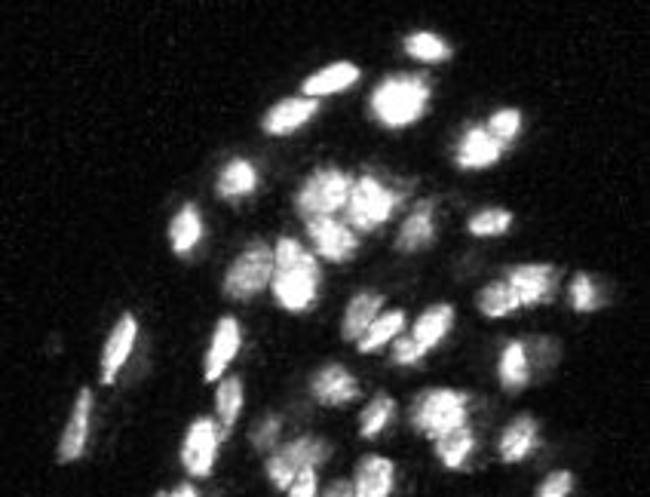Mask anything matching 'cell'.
Segmentation results:
<instances>
[{
  "mask_svg": "<svg viewBox=\"0 0 650 497\" xmlns=\"http://www.w3.org/2000/svg\"><path fill=\"white\" fill-rule=\"evenodd\" d=\"M273 295L286 310H307L319 289L316 258L292 237H283L273 249Z\"/></svg>",
  "mask_w": 650,
  "mask_h": 497,
  "instance_id": "obj_1",
  "label": "cell"
},
{
  "mask_svg": "<svg viewBox=\"0 0 650 497\" xmlns=\"http://www.w3.org/2000/svg\"><path fill=\"white\" fill-rule=\"evenodd\" d=\"M430 86L417 74H393L371 93V111L387 126H408L424 114Z\"/></svg>",
  "mask_w": 650,
  "mask_h": 497,
  "instance_id": "obj_2",
  "label": "cell"
},
{
  "mask_svg": "<svg viewBox=\"0 0 650 497\" xmlns=\"http://www.w3.org/2000/svg\"><path fill=\"white\" fill-rule=\"evenodd\" d=\"M470 412V399L457 393V390H427L414 399L411 405V424L417 433H424L427 439H439L457 427L467 424Z\"/></svg>",
  "mask_w": 650,
  "mask_h": 497,
  "instance_id": "obj_3",
  "label": "cell"
},
{
  "mask_svg": "<svg viewBox=\"0 0 650 497\" xmlns=\"http://www.w3.org/2000/svg\"><path fill=\"white\" fill-rule=\"evenodd\" d=\"M350 188H353L350 175H344L341 169H316L301 185L295 197V209L304 221L335 218L338 212H344L350 200Z\"/></svg>",
  "mask_w": 650,
  "mask_h": 497,
  "instance_id": "obj_4",
  "label": "cell"
},
{
  "mask_svg": "<svg viewBox=\"0 0 650 497\" xmlns=\"http://www.w3.org/2000/svg\"><path fill=\"white\" fill-rule=\"evenodd\" d=\"M273 264H276V255H273L270 246H264V243L246 246V249L234 258V264L227 267V274H224V292H227L230 298H240V301L258 295V292L273 280Z\"/></svg>",
  "mask_w": 650,
  "mask_h": 497,
  "instance_id": "obj_5",
  "label": "cell"
},
{
  "mask_svg": "<svg viewBox=\"0 0 650 497\" xmlns=\"http://www.w3.org/2000/svg\"><path fill=\"white\" fill-rule=\"evenodd\" d=\"M396 206V194L384 188L378 178H359L350 188V200L344 206V218L353 231H375L390 218Z\"/></svg>",
  "mask_w": 650,
  "mask_h": 497,
  "instance_id": "obj_6",
  "label": "cell"
},
{
  "mask_svg": "<svg viewBox=\"0 0 650 497\" xmlns=\"http://www.w3.org/2000/svg\"><path fill=\"white\" fill-rule=\"evenodd\" d=\"M329 458V445L316 436H301L289 445H283L276 455L267 461V476L276 488H289L304 470H313Z\"/></svg>",
  "mask_w": 650,
  "mask_h": 497,
  "instance_id": "obj_7",
  "label": "cell"
},
{
  "mask_svg": "<svg viewBox=\"0 0 650 497\" xmlns=\"http://www.w3.org/2000/svg\"><path fill=\"white\" fill-rule=\"evenodd\" d=\"M227 436V430L221 424H215L212 418H197L188 433H184V445H181V464L191 476H209L212 464H215V451L218 442Z\"/></svg>",
  "mask_w": 650,
  "mask_h": 497,
  "instance_id": "obj_8",
  "label": "cell"
},
{
  "mask_svg": "<svg viewBox=\"0 0 650 497\" xmlns=\"http://www.w3.org/2000/svg\"><path fill=\"white\" fill-rule=\"evenodd\" d=\"M506 283L513 286L522 307H534V304H543L555 295L559 270H555L552 264H519V267H509Z\"/></svg>",
  "mask_w": 650,
  "mask_h": 497,
  "instance_id": "obj_9",
  "label": "cell"
},
{
  "mask_svg": "<svg viewBox=\"0 0 650 497\" xmlns=\"http://www.w3.org/2000/svg\"><path fill=\"white\" fill-rule=\"evenodd\" d=\"M307 234L316 246V252L329 261H347L356 252V234L347 221L335 218H313L307 221Z\"/></svg>",
  "mask_w": 650,
  "mask_h": 497,
  "instance_id": "obj_10",
  "label": "cell"
},
{
  "mask_svg": "<svg viewBox=\"0 0 650 497\" xmlns=\"http://www.w3.org/2000/svg\"><path fill=\"white\" fill-rule=\"evenodd\" d=\"M135 335H138V323L132 313H123L117 326L111 329L105 347H102V384H114L117 372L126 366V359L135 347Z\"/></svg>",
  "mask_w": 650,
  "mask_h": 497,
  "instance_id": "obj_11",
  "label": "cell"
},
{
  "mask_svg": "<svg viewBox=\"0 0 650 497\" xmlns=\"http://www.w3.org/2000/svg\"><path fill=\"white\" fill-rule=\"evenodd\" d=\"M240 350V323L234 320V316H224V320H218V329L212 335V344H209V353H206V372L203 378L206 381H218L227 366H230V359L237 356Z\"/></svg>",
  "mask_w": 650,
  "mask_h": 497,
  "instance_id": "obj_12",
  "label": "cell"
},
{
  "mask_svg": "<svg viewBox=\"0 0 650 497\" xmlns=\"http://www.w3.org/2000/svg\"><path fill=\"white\" fill-rule=\"evenodd\" d=\"M89 415H92V390H80L77 393V402H74V412L68 418V427L62 433V442H59V461L68 464V461H77L86 448V436H89Z\"/></svg>",
  "mask_w": 650,
  "mask_h": 497,
  "instance_id": "obj_13",
  "label": "cell"
},
{
  "mask_svg": "<svg viewBox=\"0 0 650 497\" xmlns=\"http://www.w3.org/2000/svg\"><path fill=\"white\" fill-rule=\"evenodd\" d=\"M310 393H313L319 402H325V405H344V402H350V399L359 396V384H356V378H353L347 369H341V366H325V369H319V372L313 375Z\"/></svg>",
  "mask_w": 650,
  "mask_h": 497,
  "instance_id": "obj_14",
  "label": "cell"
},
{
  "mask_svg": "<svg viewBox=\"0 0 650 497\" xmlns=\"http://www.w3.org/2000/svg\"><path fill=\"white\" fill-rule=\"evenodd\" d=\"M316 108H319L316 99H283V102H276L273 108H267L261 126L270 135H289L298 126H304L316 114Z\"/></svg>",
  "mask_w": 650,
  "mask_h": 497,
  "instance_id": "obj_15",
  "label": "cell"
},
{
  "mask_svg": "<svg viewBox=\"0 0 650 497\" xmlns=\"http://www.w3.org/2000/svg\"><path fill=\"white\" fill-rule=\"evenodd\" d=\"M500 151H503V145L485 126H473V129L463 132V139L457 145V163L463 169H482V166H491L500 157Z\"/></svg>",
  "mask_w": 650,
  "mask_h": 497,
  "instance_id": "obj_16",
  "label": "cell"
},
{
  "mask_svg": "<svg viewBox=\"0 0 650 497\" xmlns=\"http://www.w3.org/2000/svg\"><path fill=\"white\" fill-rule=\"evenodd\" d=\"M390 491H393V464L378 455L362 458L353 476V494L356 497H387Z\"/></svg>",
  "mask_w": 650,
  "mask_h": 497,
  "instance_id": "obj_17",
  "label": "cell"
},
{
  "mask_svg": "<svg viewBox=\"0 0 650 497\" xmlns=\"http://www.w3.org/2000/svg\"><path fill=\"white\" fill-rule=\"evenodd\" d=\"M534 442H537V421L531 415L513 418L500 436V461H506V464L522 461L534 448Z\"/></svg>",
  "mask_w": 650,
  "mask_h": 497,
  "instance_id": "obj_18",
  "label": "cell"
},
{
  "mask_svg": "<svg viewBox=\"0 0 650 497\" xmlns=\"http://www.w3.org/2000/svg\"><path fill=\"white\" fill-rule=\"evenodd\" d=\"M359 77V68L350 65V62H335L329 68H322L316 74H310L301 89H304V99H316V96H329V93H341L350 83H356Z\"/></svg>",
  "mask_w": 650,
  "mask_h": 497,
  "instance_id": "obj_19",
  "label": "cell"
},
{
  "mask_svg": "<svg viewBox=\"0 0 650 497\" xmlns=\"http://www.w3.org/2000/svg\"><path fill=\"white\" fill-rule=\"evenodd\" d=\"M384 298L375 295V292H359L350 304H347V313H344V326H341V335L344 341H359L368 326L378 320V310H381Z\"/></svg>",
  "mask_w": 650,
  "mask_h": 497,
  "instance_id": "obj_20",
  "label": "cell"
},
{
  "mask_svg": "<svg viewBox=\"0 0 650 497\" xmlns=\"http://www.w3.org/2000/svg\"><path fill=\"white\" fill-rule=\"evenodd\" d=\"M430 240H433V200L421 203V206H417V209L405 218L396 246H399L402 252H414V249L427 246Z\"/></svg>",
  "mask_w": 650,
  "mask_h": 497,
  "instance_id": "obj_21",
  "label": "cell"
},
{
  "mask_svg": "<svg viewBox=\"0 0 650 497\" xmlns=\"http://www.w3.org/2000/svg\"><path fill=\"white\" fill-rule=\"evenodd\" d=\"M451 323H454V310L448 304H436V307H430V310H424L421 316H417L411 338L424 350H430L433 344H439L448 335Z\"/></svg>",
  "mask_w": 650,
  "mask_h": 497,
  "instance_id": "obj_22",
  "label": "cell"
},
{
  "mask_svg": "<svg viewBox=\"0 0 650 497\" xmlns=\"http://www.w3.org/2000/svg\"><path fill=\"white\" fill-rule=\"evenodd\" d=\"M200 237H203V221H200V212H197V206H184L175 218H172V224H169V240H172V249L178 252V255H184V252H191L197 243H200Z\"/></svg>",
  "mask_w": 650,
  "mask_h": 497,
  "instance_id": "obj_23",
  "label": "cell"
},
{
  "mask_svg": "<svg viewBox=\"0 0 650 497\" xmlns=\"http://www.w3.org/2000/svg\"><path fill=\"white\" fill-rule=\"evenodd\" d=\"M258 182V172L249 160H230L218 172V194L221 197H243L252 194Z\"/></svg>",
  "mask_w": 650,
  "mask_h": 497,
  "instance_id": "obj_24",
  "label": "cell"
},
{
  "mask_svg": "<svg viewBox=\"0 0 650 497\" xmlns=\"http://www.w3.org/2000/svg\"><path fill=\"white\" fill-rule=\"evenodd\" d=\"M531 366H528V347L522 341L506 344L503 356H500V381L506 390H522L528 384Z\"/></svg>",
  "mask_w": 650,
  "mask_h": 497,
  "instance_id": "obj_25",
  "label": "cell"
},
{
  "mask_svg": "<svg viewBox=\"0 0 650 497\" xmlns=\"http://www.w3.org/2000/svg\"><path fill=\"white\" fill-rule=\"evenodd\" d=\"M476 439L470 433V427H457L445 436L436 439V451H439V461L445 467H463V461H467V455L473 451Z\"/></svg>",
  "mask_w": 650,
  "mask_h": 497,
  "instance_id": "obj_26",
  "label": "cell"
},
{
  "mask_svg": "<svg viewBox=\"0 0 650 497\" xmlns=\"http://www.w3.org/2000/svg\"><path fill=\"white\" fill-rule=\"evenodd\" d=\"M402 326H405V313H402V310L384 313V316H378V320L368 326V332H365L356 344H359L362 353H371V350L384 347L390 338H396V335L402 332Z\"/></svg>",
  "mask_w": 650,
  "mask_h": 497,
  "instance_id": "obj_27",
  "label": "cell"
},
{
  "mask_svg": "<svg viewBox=\"0 0 650 497\" xmlns=\"http://www.w3.org/2000/svg\"><path fill=\"white\" fill-rule=\"evenodd\" d=\"M215 405H218V424L224 430H230V427H234V421L240 418V409H243V381L240 378H224L218 384Z\"/></svg>",
  "mask_w": 650,
  "mask_h": 497,
  "instance_id": "obj_28",
  "label": "cell"
},
{
  "mask_svg": "<svg viewBox=\"0 0 650 497\" xmlns=\"http://www.w3.org/2000/svg\"><path fill=\"white\" fill-rule=\"evenodd\" d=\"M405 53L421 62H442L451 56V47L433 31H414L405 37Z\"/></svg>",
  "mask_w": 650,
  "mask_h": 497,
  "instance_id": "obj_29",
  "label": "cell"
},
{
  "mask_svg": "<svg viewBox=\"0 0 650 497\" xmlns=\"http://www.w3.org/2000/svg\"><path fill=\"white\" fill-rule=\"evenodd\" d=\"M522 307L519 304V295L513 292L506 280H497V283H488L482 292H479V310L485 316H506L509 310Z\"/></svg>",
  "mask_w": 650,
  "mask_h": 497,
  "instance_id": "obj_30",
  "label": "cell"
},
{
  "mask_svg": "<svg viewBox=\"0 0 650 497\" xmlns=\"http://www.w3.org/2000/svg\"><path fill=\"white\" fill-rule=\"evenodd\" d=\"M390 418H393V399H390L387 393H378L375 399L365 405V412H362V418H359V433H362L365 439L378 436V433L387 427Z\"/></svg>",
  "mask_w": 650,
  "mask_h": 497,
  "instance_id": "obj_31",
  "label": "cell"
},
{
  "mask_svg": "<svg viewBox=\"0 0 650 497\" xmlns=\"http://www.w3.org/2000/svg\"><path fill=\"white\" fill-rule=\"evenodd\" d=\"M509 221H513V215H509L506 209H482L470 218V234L494 237V234H503L509 228Z\"/></svg>",
  "mask_w": 650,
  "mask_h": 497,
  "instance_id": "obj_32",
  "label": "cell"
},
{
  "mask_svg": "<svg viewBox=\"0 0 650 497\" xmlns=\"http://www.w3.org/2000/svg\"><path fill=\"white\" fill-rule=\"evenodd\" d=\"M519 126H522V114H519L516 108H503V111L491 114V120H488L485 129H488V132L494 135V139L503 145V142H509V139H516Z\"/></svg>",
  "mask_w": 650,
  "mask_h": 497,
  "instance_id": "obj_33",
  "label": "cell"
},
{
  "mask_svg": "<svg viewBox=\"0 0 650 497\" xmlns=\"http://www.w3.org/2000/svg\"><path fill=\"white\" fill-rule=\"evenodd\" d=\"M571 304L574 310L586 313V310H595L598 307V292H595V283L586 277V274H577L574 283H571Z\"/></svg>",
  "mask_w": 650,
  "mask_h": 497,
  "instance_id": "obj_34",
  "label": "cell"
},
{
  "mask_svg": "<svg viewBox=\"0 0 650 497\" xmlns=\"http://www.w3.org/2000/svg\"><path fill=\"white\" fill-rule=\"evenodd\" d=\"M280 427H283L280 418H276V415H267V418L252 430V442H255V448L270 451V448L276 445V436H280Z\"/></svg>",
  "mask_w": 650,
  "mask_h": 497,
  "instance_id": "obj_35",
  "label": "cell"
},
{
  "mask_svg": "<svg viewBox=\"0 0 650 497\" xmlns=\"http://www.w3.org/2000/svg\"><path fill=\"white\" fill-rule=\"evenodd\" d=\"M571 488H574V476L568 470H559V473L546 476V482L540 485L537 497H568Z\"/></svg>",
  "mask_w": 650,
  "mask_h": 497,
  "instance_id": "obj_36",
  "label": "cell"
},
{
  "mask_svg": "<svg viewBox=\"0 0 650 497\" xmlns=\"http://www.w3.org/2000/svg\"><path fill=\"white\" fill-rule=\"evenodd\" d=\"M427 350L417 344L411 335L408 338H399L396 344H393V363H399V366H411V363H417Z\"/></svg>",
  "mask_w": 650,
  "mask_h": 497,
  "instance_id": "obj_37",
  "label": "cell"
},
{
  "mask_svg": "<svg viewBox=\"0 0 650 497\" xmlns=\"http://www.w3.org/2000/svg\"><path fill=\"white\" fill-rule=\"evenodd\" d=\"M289 497H316V473L304 470L292 485H289Z\"/></svg>",
  "mask_w": 650,
  "mask_h": 497,
  "instance_id": "obj_38",
  "label": "cell"
},
{
  "mask_svg": "<svg viewBox=\"0 0 650 497\" xmlns=\"http://www.w3.org/2000/svg\"><path fill=\"white\" fill-rule=\"evenodd\" d=\"M322 497H356V494H353L350 482L338 479V482H332L329 488H325V494H322Z\"/></svg>",
  "mask_w": 650,
  "mask_h": 497,
  "instance_id": "obj_39",
  "label": "cell"
},
{
  "mask_svg": "<svg viewBox=\"0 0 650 497\" xmlns=\"http://www.w3.org/2000/svg\"><path fill=\"white\" fill-rule=\"evenodd\" d=\"M157 497H197V488H194L191 482H184V485H178L175 491H160Z\"/></svg>",
  "mask_w": 650,
  "mask_h": 497,
  "instance_id": "obj_40",
  "label": "cell"
}]
</instances>
